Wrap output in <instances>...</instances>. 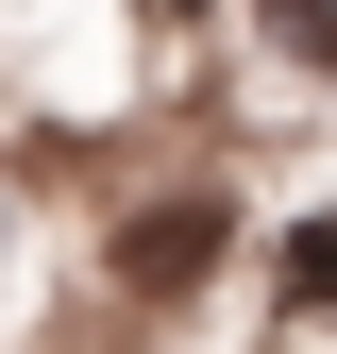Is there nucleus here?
I'll return each instance as SVG.
<instances>
[{"label": "nucleus", "mask_w": 337, "mask_h": 354, "mask_svg": "<svg viewBox=\"0 0 337 354\" xmlns=\"http://www.w3.org/2000/svg\"><path fill=\"white\" fill-rule=\"evenodd\" d=\"M236 253V186H202V169H168V186H135L102 219V270L135 304H202V270Z\"/></svg>", "instance_id": "nucleus-1"}, {"label": "nucleus", "mask_w": 337, "mask_h": 354, "mask_svg": "<svg viewBox=\"0 0 337 354\" xmlns=\"http://www.w3.org/2000/svg\"><path fill=\"white\" fill-rule=\"evenodd\" d=\"M270 321L287 337H337V203H287V236H270Z\"/></svg>", "instance_id": "nucleus-2"}, {"label": "nucleus", "mask_w": 337, "mask_h": 354, "mask_svg": "<svg viewBox=\"0 0 337 354\" xmlns=\"http://www.w3.org/2000/svg\"><path fill=\"white\" fill-rule=\"evenodd\" d=\"M0 236H17V203H0Z\"/></svg>", "instance_id": "nucleus-3"}]
</instances>
